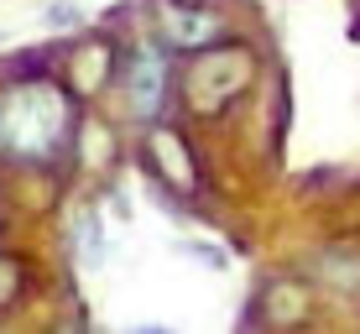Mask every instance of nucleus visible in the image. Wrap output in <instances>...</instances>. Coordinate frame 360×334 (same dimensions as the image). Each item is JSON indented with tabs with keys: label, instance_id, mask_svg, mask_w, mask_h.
<instances>
[{
	"label": "nucleus",
	"instance_id": "f257e3e1",
	"mask_svg": "<svg viewBox=\"0 0 360 334\" xmlns=\"http://www.w3.org/2000/svg\"><path fill=\"white\" fill-rule=\"evenodd\" d=\"M79 94L58 79H27L0 89V152L21 167H53L73 152Z\"/></svg>",
	"mask_w": 360,
	"mask_h": 334
},
{
	"label": "nucleus",
	"instance_id": "f03ea898",
	"mask_svg": "<svg viewBox=\"0 0 360 334\" xmlns=\"http://www.w3.org/2000/svg\"><path fill=\"white\" fill-rule=\"evenodd\" d=\"M251 79H256L251 47L219 37V42L188 53V63L178 73V89H183V105H188L193 120H219L245 89H251Z\"/></svg>",
	"mask_w": 360,
	"mask_h": 334
},
{
	"label": "nucleus",
	"instance_id": "7ed1b4c3",
	"mask_svg": "<svg viewBox=\"0 0 360 334\" xmlns=\"http://www.w3.org/2000/svg\"><path fill=\"white\" fill-rule=\"evenodd\" d=\"M141 167H146V178L178 204H193L198 188H204V172H198V157H193L188 136L178 126H167V120L141 126Z\"/></svg>",
	"mask_w": 360,
	"mask_h": 334
},
{
	"label": "nucleus",
	"instance_id": "20e7f679",
	"mask_svg": "<svg viewBox=\"0 0 360 334\" xmlns=\"http://www.w3.org/2000/svg\"><path fill=\"white\" fill-rule=\"evenodd\" d=\"M120 84H126V105H131L136 126H152V120H162L167 89H172V63H167V42H162V37L141 42V47L126 58V73H120Z\"/></svg>",
	"mask_w": 360,
	"mask_h": 334
},
{
	"label": "nucleus",
	"instance_id": "39448f33",
	"mask_svg": "<svg viewBox=\"0 0 360 334\" xmlns=\"http://www.w3.org/2000/svg\"><path fill=\"white\" fill-rule=\"evenodd\" d=\"M115 79H120V47L110 42V37H84V42L68 47V73H63V84L79 94V100L105 94Z\"/></svg>",
	"mask_w": 360,
	"mask_h": 334
},
{
	"label": "nucleus",
	"instance_id": "423d86ee",
	"mask_svg": "<svg viewBox=\"0 0 360 334\" xmlns=\"http://www.w3.org/2000/svg\"><path fill=\"white\" fill-rule=\"evenodd\" d=\"M157 11H162L157 37H162L167 47H178V53H198V47L225 37V16H219L214 6H162V0H157Z\"/></svg>",
	"mask_w": 360,
	"mask_h": 334
},
{
	"label": "nucleus",
	"instance_id": "0eeeda50",
	"mask_svg": "<svg viewBox=\"0 0 360 334\" xmlns=\"http://www.w3.org/2000/svg\"><path fill=\"white\" fill-rule=\"evenodd\" d=\"M68 240H73V251H79V266H89V271L105 266V219H99L94 204H73Z\"/></svg>",
	"mask_w": 360,
	"mask_h": 334
},
{
	"label": "nucleus",
	"instance_id": "6e6552de",
	"mask_svg": "<svg viewBox=\"0 0 360 334\" xmlns=\"http://www.w3.org/2000/svg\"><path fill=\"white\" fill-rule=\"evenodd\" d=\"M21 288H27V271H21V262L0 251V314H6V308H16Z\"/></svg>",
	"mask_w": 360,
	"mask_h": 334
},
{
	"label": "nucleus",
	"instance_id": "1a4fd4ad",
	"mask_svg": "<svg viewBox=\"0 0 360 334\" xmlns=\"http://www.w3.org/2000/svg\"><path fill=\"white\" fill-rule=\"evenodd\" d=\"M79 21H84V11L68 6V0H53V6H47V27H79Z\"/></svg>",
	"mask_w": 360,
	"mask_h": 334
},
{
	"label": "nucleus",
	"instance_id": "9d476101",
	"mask_svg": "<svg viewBox=\"0 0 360 334\" xmlns=\"http://www.w3.org/2000/svg\"><path fill=\"white\" fill-rule=\"evenodd\" d=\"M183 256H193V262H209L214 271L225 266V256H214V245H198V240H193V245H183Z\"/></svg>",
	"mask_w": 360,
	"mask_h": 334
},
{
	"label": "nucleus",
	"instance_id": "9b49d317",
	"mask_svg": "<svg viewBox=\"0 0 360 334\" xmlns=\"http://www.w3.org/2000/svg\"><path fill=\"white\" fill-rule=\"evenodd\" d=\"M162 6H209V0H162Z\"/></svg>",
	"mask_w": 360,
	"mask_h": 334
},
{
	"label": "nucleus",
	"instance_id": "f8f14e48",
	"mask_svg": "<svg viewBox=\"0 0 360 334\" xmlns=\"http://www.w3.org/2000/svg\"><path fill=\"white\" fill-rule=\"evenodd\" d=\"M0 225H6V204H0Z\"/></svg>",
	"mask_w": 360,
	"mask_h": 334
}]
</instances>
